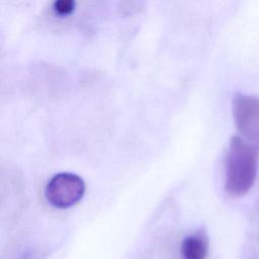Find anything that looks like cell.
Here are the masks:
<instances>
[{
    "label": "cell",
    "instance_id": "obj_2",
    "mask_svg": "<svg viewBox=\"0 0 259 259\" xmlns=\"http://www.w3.org/2000/svg\"><path fill=\"white\" fill-rule=\"evenodd\" d=\"M233 116L240 137L259 147V97L237 93L233 98Z\"/></svg>",
    "mask_w": 259,
    "mask_h": 259
},
{
    "label": "cell",
    "instance_id": "obj_5",
    "mask_svg": "<svg viewBox=\"0 0 259 259\" xmlns=\"http://www.w3.org/2000/svg\"><path fill=\"white\" fill-rule=\"evenodd\" d=\"M76 3L73 0H57L53 4V8L59 15H68L75 9Z\"/></svg>",
    "mask_w": 259,
    "mask_h": 259
},
{
    "label": "cell",
    "instance_id": "obj_3",
    "mask_svg": "<svg viewBox=\"0 0 259 259\" xmlns=\"http://www.w3.org/2000/svg\"><path fill=\"white\" fill-rule=\"evenodd\" d=\"M85 192L83 179L69 172L54 175L47 183L45 195L47 200L58 208H67L77 203Z\"/></svg>",
    "mask_w": 259,
    "mask_h": 259
},
{
    "label": "cell",
    "instance_id": "obj_1",
    "mask_svg": "<svg viewBox=\"0 0 259 259\" xmlns=\"http://www.w3.org/2000/svg\"><path fill=\"white\" fill-rule=\"evenodd\" d=\"M259 163V147L234 136L226 157L225 189L232 196H242L252 188Z\"/></svg>",
    "mask_w": 259,
    "mask_h": 259
},
{
    "label": "cell",
    "instance_id": "obj_4",
    "mask_svg": "<svg viewBox=\"0 0 259 259\" xmlns=\"http://www.w3.org/2000/svg\"><path fill=\"white\" fill-rule=\"evenodd\" d=\"M208 240L203 231H197L185 237L181 244L182 259H206Z\"/></svg>",
    "mask_w": 259,
    "mask_h": 259
}]
</instances>
